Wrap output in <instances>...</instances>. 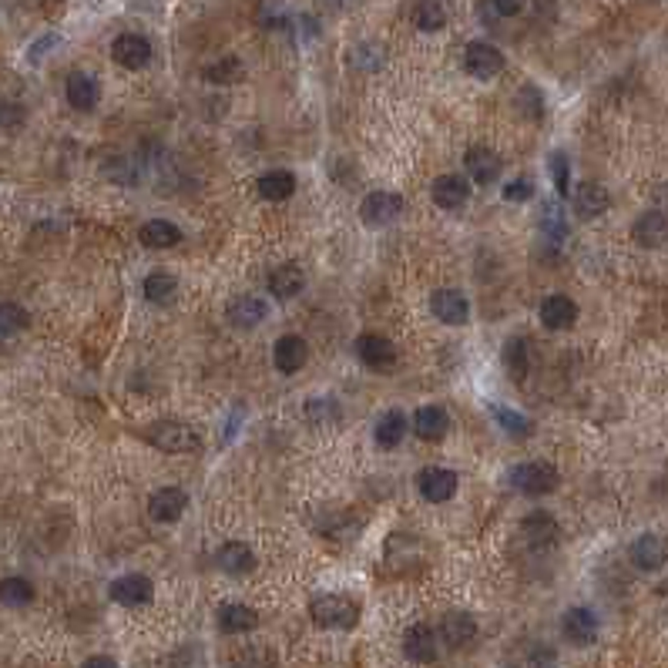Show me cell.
I'll return each mask as SVG.
<instances>
[{
  "mask_svg": "<svg viewBox=\"0 0 668 668\" xmlns=\"http://www.w3.org/2000/svg\"><path fill=\"white\" fill-rule=\"evenodd\" d=\"M309 615L319 628H353L360 622V605L343 595H319L309 605Z\"/></svg>",
  "mask_w": 668,
  "mask_h": 668,
  "instance_id": "obj_1",
  "label": "cell"
},
{
  "mask_svg": "<svg viewBox=\"0 0 668 668\" xmlns=\"http://www.w3.org/2000/svg\"><path fill=\"white\" fill-rule=\"evenodd\" d=\"M145 440L165 454H192V450H199V434L185 427V423H175V420H158L152 423L148 430H145Z\"/></svg>",
  "mask_w": 668,
  "mask_h": 668,
  "instance_id": "obj_2",
  "label": "cell"
},
{
  "mask_svg": "<svg viewBox=\"0 0 668 668\" xmlns=\"http://www.w3.org/2000/svg\"><path fill=\"white\" fill-rule=\"evenodd\" d=\"M558 470L551 464H544V460H528V464H517L511 470V484H514L521 494H531V497H538V494H551L558 491Z\"/></svg>",
  "mask_w": 668,
  "mask_h": 668,
  "instance_id": "obj_3",
  "label": "cell"
},
{
  "mask_svg": "<svg viewBox=\"0 0 668 668\" xmlns=\"http://www.w3.org/2000/svg\"><path fill=\"white\" fill-rule=\"evenodd\" d=\"M356 356H360V363L376 370V373H390V370H397V363H400L397 346H393L387 336H380V333H363V336L356 340Z\"/></svg>",
  "mask_w": 668,
  "mask_h": 668,
  "instance_id": "obj_4",
  "label": "cell"
},
{
  "mask_svg": "<svg viewBox=\"0 0 668 668\" xmlns=\"http://www.w3.org/2000/svg\"><path fill=\"white\" fill-rule=\"evenodd\" d=\"M464 68H467V74H474V78L491 81V78H497V74L504 71V54L494 44H487V41H474V44H467V51H464Z\"/></svg>",
  "mask_w": 668,
  "mask_h": 668,
  "instance_id": "obj_5",
  "label": "cell"
},
{
  "mask_svg": "<svg viewBox=\"0 0 668 668\" xmlns=\"http://www.w3.org/2000/svg\"><path fill=\"white\" fill-rule=\"evenodd\" d=\"M400 215H403V199H400L397 192H373L360 205V219L366 225H390L397 222Z\"/></svg>",
  "mask_w": 668,
  "mask_h": 668,
  "instance_id": "obj_6",
  "label": "cell"
},
{
  "mask_svg": "<svg viewBox=\"0 0 668 668\" xmlns=\"http://www.w3.org/2000/svg\"><path fill=\"white\" fill-rule=\"evenodd\" d=\"M108 595H111V601L125 605V608H141V605H148L155 598V585L145 575H125L111 581Z\"/></svg>",
  "mask_w": 668,
  "mask_h": 668,
  "instance_id": "obj_7",
  "label": "cell"
},
{
  "mask_svg": "<svg viewBox=\"0 0 668 668\" xmlns=\"http://www.w3.org/2000/svg\"><path fill=\"white\" fill-rule=\"evenodd\" d=\"M417 487H420L423 501H430V504H444L454 497L457 491V474L454 470H444V467H427L417 477Z\"/></svg>",
  "mask_w": 668,
  "mask_h": 668,
  "instance_id": "obj_8",
  "label": "cell"
},
{
  "mask_svg": "<svg viewBox=\"0 0 668 668\" xmlns=\"http://www.w3.org/2000/svg\"><path fill=\"white\" fill-rule=\"evenodd\" d=\"M430 309H434V316L440 323H447V326H460L470 316V303L460 289H437L434 299H430Z\"/></svg>",
  "mask_w": 668,
  "mask_h": 668,
  "instance_id": "obj_9",
  "label": "cell"
},
{
  "mask_svg": "<svg viewBox=\"0 0 668 668\" xmlns=\"http://www.w3.org/2000/svg\"><path fill=\"white\" fill-rule=\"evenodd\" d=\"M188 507V494L182 487H162V491L152 494L148 501V514L158 521V524H175L178 517L185 514Z\"/></svg>",
  "mask_w": 668,
  "mask_h": 668,
  "instance_id": "obj_10",
  "label": "cell"
},
{
  "mask_svg": "<svg viewBox=\"0 0 668 668\" xmlns=\"http://www.w3.org/2000/svg\"><path fill=\"white\" fill-rule=\"evenodd\" d=\"M111 54H115V61L121 68L138 71L152 61V41L141 34H121L115 44H111Z\"/></svg>",
  "mask_w": 668,
  "mask_h": 668,
  "instance_id": "obj_11",
  "label": "cell"
},
{
  "mask_svg": "<svg viewBox=\"0 0 668 668\" xmlns=\"http://www.w3.org/2000/svg\"><path fill=\"white\" fill-rule=\"evenodd\" d=\"M464 165H467V175L477 182V185H491V182H497V175H501V155L494 152V148H487V145H474L467 152V158H464Z\"/></svg>",
  "mask_w": 668,
  "mask_h": 668,
  "instance_id": "obj_12",
  "label": "cell"
},
{
  "mask_svg": "<svg viewBox=\"0 0 668 668\" xmlns=\"http://www.w3.org/2000/svg\"><path fill=\"white\" fill-rule=\"evenodd\" d=\"M403 652H407V658L410 662H420V665H427V662H434L437 658V635L430 625H410L407 628V635H403Z\"/></svg>",
  "mask_w": 668,
  "mask_h": 668,
  "instance_id": "obj_13",
  "label": "cell"
},
{
  "mask_svg": "<svg viewBox=\"0 0 668 668\" xmlns=\"http://www.w3.org/2000/svg\"><path fill=\"white\" fill-rule=\"evenodd\" d=\"M564 638L571 642V645H591L595 638H598V618L591 615L588 608H571L564 615Z\"/></svg>",
  "mask_w": 668,
  "mask_h": 668,
  "instance_id": "obj_14",
  "label": "cell"
},
{
  "mask_svg": "<svg viewBox=\"0 0 668 668\" xmlns=\"http://www.w3.org/2000/svg\"><path fill=\"white\" fill-rule=\"evenodd\" d=\"M64 91H68V105L78 108V111H91V108H98V101H101V88H98V81H94L91 74H84V71H74L68 78V84H64Z\"/></svg>",
  "mask_w": 668,
  "mask_h": 668,
  "instance_id": "obj_15",
  "label": "cell"
},
{
  "mask_svg": "<svg viewBox=\"0 0 668 668\" xmlns=\"http://www.w3.org/2000/svg\"><path fill=\"white\" fill-rule=\"evenodd\" d=\"M474 635H477V622L470 618L467 611H450V615H444V622H440V638H444L450 648L470 645Z\"/></svg>",
  "mask_w": 668,
  "mask_h": 668,
  "instance_id": "obj_16",
  "label": "cell"
},
{
  "mask_svg": "<svg viewBox=\"0 0 668 668\" xmlns=\"http://www.w3.org/2000/svg\"><path fill=\"white\" fill-rule=\"evenodd\" d=\"M272 360H276V370H279V373H299L306 366V360H309V346H306V340H299V336H282V340L276 343Z\"/></svg>",
  "mask_w": 668,
  "mask_h": 668,
  "instance_id": "obj_17",
  "label": "cell"
},
{
  "mask_svg": "<svg viewBox=\"0 0 668 668\" xmlns=\"http://www.w3.org/2000/svg\"><path fill=\"white\" fill-rule=\"evenodd\" d=\"M578 319V303L571 296H548L541 303V323L548 329H568Z\"/></svg>",
  "mask_w": 668,
  "mask_h": 668,
  "instance_id": "obj_18",
  "label": "cell"
},
{
  "mask_svg": "<svg viewBox=\"0 0 668 668\" xmlns=\"http://www.w3.org/2000/svg\"><path fill=\"white\" fill-rule=\"evenodd\" d=\"M215 561H219V568L229 571V575H249V571L256 568V554H252V548L242 544V541H229V544L219 548Z\"/></svg>",
  "mask_w": 668,
  "mask_h": 668,
  "instance_id": "obj_19",
  "label": "cell"
},
{
  "mask_svg": "<svg viewBox=\"0 0 668 668\" xmlns=\"http://www.w3.org/2000/svg\"><path fill=\"white\" fill-rule=\"evenodd\" d=\"M430 195H434L440 209H460L470 195V182L460 175H440L434 182V188H430Z\"/></svg>",
  "mask_w": 668,
  "mask_h": 668,
  "instance_id": "obj_20",
  "label": "cell"
},
{
  "mask_svg": "<svg viewBox=\"0 0 668 668\" xmlns=\"http://www.w3.org/2000/svg\"><path fill=\"white\" fill-rule=\"evenodd\" d=\"M632 561L638 571H662L665 568V544L655 534H642L632 544Z\"/></svg>",
  "mask_w": 668,
  "mask_h": 668,
  "instance_id": "obj_21",
  "label": "cell"
},
{
  "mask_svg": "<svg viewBox=\"0 0 668 668\" xmlns=\"http://www.w3.org/2000/svg\"><path fill=\"white\" fill-rule=\"evenodd\" d=\"M571 202H575V212L581 219H595L601 212H608V205H611L608 192L601 185H595V182H581L578 192L571 195Z\"/></svg>",
  "mask_w": 668,
  "mask_h": 668,
  "instance_id": "obj_22",
  "label": "cell"
},
{
  "mask_svg": "<svg viewBox=\"0 0 668 668\" xmlns=\"http://www.w3.org/2000/svg\"><path fill=\"white\" fill-rule=\"evenodd\" d=\"M413 430L420 440H444L447 430H450V417H447L444 407H420L417 410V420H413Z\"/></svg>",
  "mask_w": 668,
  "mask_h": 668,
  "instance_id": "obj_23",
  "label": "cell"
},
{
  "mask_svg": "<svg viewBox=\"0 0 668 668\" xmlns=\"http://www.w3.org/2000/svg\"><path fill=\"white\" fill-rule=\"evenodd\" d=\"M668 235V222L662 212H645L638 222H635V242L645 249H662Z\"/></svg>",
  "mask_w": 668,
  "mask_h": 668,
  "instance_id": "obj_24",
  "label": "cell"
},
{
  "mask_svg": "<svg viewBox=\"0 0 668 668\" xmlns=\"http://www.w3.org/2000/svg\"><path fill=\"white\" fill-rule=\"evenodd\" d=\"M141 246L148 249H172L182 242V229H178L175 222H165V219H152V222L141 225Z\"/></svg>",
  "mask_w": 668,
  "mask_h": 668,
  "instance_id": "obj_25",
  "label": "cell"
},
{
  "mask_svg": "<svg viewBox=\"0 0 668 668\" xmlns=\"http://www.w3.org/2000/svg\"><path fill=\"white\" fill-rule=\"evenodd\" d=\"M303 286H306V276L299 266H293V262L272 269V276H269V293L276 296V299H293V296H299Z\"/></svg>",
  "mask_w": 668,
  "mask_h": 668,
  "instance_id": "obj_26",
  "label": "cell"
},
{
  "mask_svg": "<svg viewBox=\"0 0 668 668\" xmlns=\"http://www.w3.org/2000/svg\"><path fill=\"white\" fill-rule=\"evenodd\" d=\"M259 625V615L249 605H222L219 611V628L225 635H246Z\"/></svg>",
  "mask_w": 668,
  "mask_h": 668,
  "instance_id": "obj_27",
  "label": "cell"
},
{
  "mask_svg": "<svg viewBox=\"0 0 668 668\" xmlns=\"http://www.w3.org/2000/svg\"><path fill=\"white\" fill-rule=\"evenodd\" d=\"M376 444L383 447V450H393V447L407 437V417L403 410H387L380 420H376Z\"/></svg>",
  "mask_w": 668,
  "mask_h": 668,
  "instance_id": "obj_28",
  "label": "cell"
},
{
  "mask_svg": "<svg viewBox=\"0 0 668 668\" xmlns=\"http://www.w3.org/2000/svg\"><path fill=\"white\" fill-rule=\"evenodd\" d=\"M266 313H269V306L262 303V299H235L229 306V323L235 329H252L266 319Z\"/></svg>",
  "mask_w": 668,
  "mask_h": 668,
  "instance_id": "obj_29",
  "label": "cell"
},
{
  "mask_svg": "<svg viewBox=\"0 0 668 668\" xmlns=\"http://www.w3.org/2000/svg\"><path fill=\"white\" fill-rule=\"evenodd\" d=\"M296 192V175L293 172H269L259 178V195L266 202H286Z\"/></svg>",
  "mask_w": 668,
  "mask_h": 668,
  "instance_id": "obj_30",
  "label": "cell"
},
{
  "mask_svg": "<svg viewBox=\"0 0 668 668\" xmlns=\"http://www.w3.org/2000/svg\"><path fill=\"white\" fill-rule=\"evenodd\" d=\"M413 24L420 27L423 34H434V31H444L447 27V11L440 0H420L413 7Z\"/></svg>",
  "mask_w": 668,
  "mask_h": 668,
  "instance_id": "obj_31",
  "label": "cell"
},
{
  "mask_svg": "<svg viewBox=\"0 0 668 668\" xmlns=\"http://www.w3.org/2000/svg\"><path fill=\"white\" fill-rule=\"evenodd\" d=\"M31 598H34L31 581H24V578H4V581H0V605H7V608H24V605H31Z\"/></svg>",
  "mask_w": 668,
  "mask_h": 668,
  "instance_id": "obj_32",
  "label": "cell"
},
{
  "mask_svg": "<svg viewBox=\"0 0 668 668\" xmlns=\"http://www.w3.org/2000/svg\"><path fill=\"white\" fill-rule=\"evenodd\" d=\"M554 534H558V524H554L551 514L534 511V514L524 517V538H528L531 544H548V541H554Z\"/></svg>",
  "mask_w": 668,
  "mask_h": 668,
  "instance_id": "obj_33",
  "label": "cell"
},
{
  "mask_svg": "<svg viewBox=\"0 0 668 668\" xmlns=\"http://www.w3.org/2000/svg\"><path fill=\"white\" fill-rule=\"evenodd\" d=\"M242 78H246V68H242V61L232 58V54L205 68V81H212V84H235V81H242Z\"/></svg>",
  "mask_w": 668,
  "mask_h": 668,
  "instance_id": "obj_34",
  "label": "cell"
},
{
  "mask_svg": "<svg viewBox=\"0 0 668 668\" xmlns=\"http://www.w3.org/2000/svg\"><path fill=\"white\" fill-rule=\"evenodd\" d=\"M504 366L514 380H524V376H528V343L521 340V336L504 343Z\"/></svg>",
  "mask_w": 668,
  "mask_h": 668,
  "instance_id": "obj_35",
  "label": "cell"
},
{
  "mask_svg": "<svg viewBox=\"0 0 668 668\" xmlns=\"http://www.w3.org/2000/svg\"><path fill=\"white\" fill-rule=\"evenodd\" d=\"M175 289H178V279L172 276V272L158 269V272H152V276L145 279V299H148V303H165V299L175 293Z\"/></svg>",
  "mask_w": 668,
  "mask_h": 668,
  "instance_id": "obj_36",
  "label": "cell"
},
{
  "mask_svg": "<svg viewBox=\"0 0 668 668\" xmlns=\"http://www.w3.org/2000/svg\"><path fill=\"white\" fill-rule=\"evenodd\" d=\"M31 316H27V309L17 303H0V336H14V333H21L27 329Z\"/></svg>",
  "mask_w": 668,
  "mask_h": 668,
  "instance_id": "obj_37",
  "label": "cell"
},
{
  "mask_svg": "<svg viewBox=\"0 0 668 668\" xmlns=\"http://www.w3.org/2000/svg\"><path fill=\"white\" fill-rule=\"evenodd\" d=\"M494 417H497V423H501V427H504L511 437H528L531 430H534V423H531L528 417L507 410V407H494Z\"/></svg>",
  "mask_w": 668,
  "mask_h": 668,
  "instance_id": "obj_38",
  "label": "cell"
},
{
  "mask_svg": "<svg viewBox=\"0 0 668 668\" xmlns=\"http://www.w3.org/2000/svg\"><path fill=\"white\" fill-rule=\"evenodd\" d=\"M551 175H554V188H558V195H561V199H568V155H564V152L551 155Z\"/></svg>",
  "mask_w": 668,
  "mask_h": 668,
  "instance_id": "obj_39",
  "label": "cell"
},
{
  "mask_svg": "<svg viewBox=\"0 0 668 668\" xmlns=\"http://www.w3.org/2000/svg\"><path fill=\"white\" fill-rule=\"evenodd\" d=\"M541 229L551 235V239H564L568 225H564V215H561L558 205H548V209H544V222H541Z\"/></svg>",
  "mask_w": 668,
  "mask_h": 668,
  "instance_id": "obj_40",
  "label": "cell"
},
{
  "mask_svg": "<svg viewBox=\"0 0 668 668\" xmlns=\"http://www.w3.org/2000/svg\"><path fill=\"white\" fill-rule=\"evenodd\" d=\"M531 195H534V185H531V178H514V182L504 188V199L507 202H528Z\"/></svg>",
  "mask_w": 668,
  "mask_h": 668,
  "instance_id": "obj_41",
  "label": "cell"
},
{
  "mask_svg": "<svg viewBox=\"0 0 668 668\" xmlns=\"http://www.w3.org/2000/svg\"><path fill=\"white\" fill-rule=\"evenodd\" d=\"M491 7L501 14V17H514V14H521L524 0H491Z\"/></svg>",
  "mask_w": 668,
  "mask_h": 668,
  "instance_id": "obj_42",
  "label": "cell"
},
{
  "mask_svg": "<svg viewBox=\"0 0 668 668\" xmlns=\"http://www.w3.org/2000/svg\"><path fill=\"white\" fill-rule=\"evenodd\" d=\"M24 108L21 105H0V125H21Z\"/></svg>",
  "mask_w": 668,
  "mask_h": 668,
  "instance_id": "obj_43",
  "label": "cell"
},
{
  "mask_svg": "<svg viewBox=\"0 0 668 668\" xmlns=\"http://www.w3.org/2000/svg\"><path fill=\"white\" fill-rule=\"evenodd\" d=\"M54 44H58V37H54V34L41 37V41H37V44L31 47V61H37V58H41V54L47 51V47H54Z\"/></svg>",
  "mask_w": 668,
  "mask_h": 668,
  "instance_id": "obj_44",
  "label": "cell"
},
{
  "mask_svg": "<svg viewBox=\"0 0 668 668\" xmlns=\"http://www.w3.org/2000/svg\"><path fill=\"white\" fill-rule=\"evenodd\" d=\"M84 668H118V665L111 662V658H105V655H94V658H88V662H84Z\"/></svg>",
  "mask_w": 668,
  "mask_h": 668,
  "instance_id": "obj_45",
  "label": "cell"
}]
</instances>
